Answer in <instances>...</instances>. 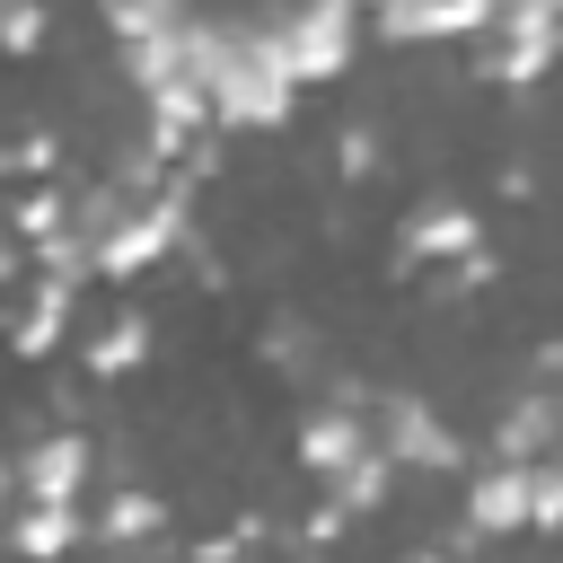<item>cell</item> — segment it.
I'll return each instance as SVG.
<instances>
[{
    "mask_svg": "<svg viewBox=\"0 0 563 563\" xmlns=\"http://www.w3.org/2000/svg\"><path fill=\"white\" fill-rule=\"evenodd\" d=\"M185 9H167V0H141V9H106V35L114 44H141V35H167Z\"/></svg>",
    "mask_w": 563,
    "mask_h": 563,
    "instance_id": "obj_19",
    "label": "cell"
},
{
    "mask_svg": "<svg viewBox=\"0 0 563 563\" xmlns=\"http://www.w3.org/2000/svg\"><path fill=\"white\" fill-rule=\"evenodd\" d=\"M44 26H53V18H44V9H26V0H18V9H0V53H35V44H44Z\"/></svg>",
    "mask_w": 563,
    "mask_h": 563,
    "instance_id": "obj_22",
    "label": "cell"
},
{
    "mask_svg": "<svg viewBox=\"0 0 563 563\" xmlns=\"http://www.w3.org/2000/svg\"><path fill=\"white\" fill-rule=\"evenodd\" d=\"M369 449V422L352 413V405H317V413H299V466L308 475H334V466H352Z\"/></svg>",
    "mask_w": 563,
    "mask_h": 563,
    "instance_id": "obj_10",
    "label": "cell"
},
{
    "mask_svg": "<svg viewBox=\"0 0 563 563\" xmlns=\"http://www.w3.org/2000/svg\"><path fill=\"white\" fill-rule=\"evenodd\" d=\"M493 26V0H387L378 9V35L396 44H440V35H484Z\"/></svg>",
    "mask_w": 563,
    "mask_h": 563,
    "instance_id": "obj_8",
    "label": "cell"
},
{
    "mask_svg": "<svg viewBox=\"0 0 563 563\" xmlns=\"http://www.w3.org/2000/svg\"><path fill=\"white\" fill-rule=\"evenodd\" d=\"M369 449L405 475V466H422V475H457L466 466V440L449 431V413L431 405V396H405V387H387V396H369Z\"/></svg>",
    "mask_w": 563,
    "mask_h": 563,
    "instance_id": "obj_2",
    "label": "cell"
},
{
    "mask_svg": "<svg viewBox=\"0 0 563 563\" xmlns=\"http://www.w3.org/2000/svg\"><path fill=\"white\" fill-rule=\"evenodd\" d=\"M554 35H563L554 0H510V9H493L475 70H484L493 88H537V79H545V62H554Z\"/></svg>",
    "mask_w": 563,
    "mask_h": 563,
    "instance_id": "obj_4",
    "label": "cell"
},
{
    "mask_svg": "<svg viewBox=\"0 0 563 563\" xmlns=\"http://www.w3.org/2000/svg\"><path fill=\"white\" fill-rule=\"evenodd\" d=\"M9 493H18V457H0V501H9Z\"/></svg>",
    "mask_w": 563,
    "mask_h": 563,
    "instance_id": "obj_24",
    "label": "cell"
},
{
    "mask_svg": "<svg viewBox=\"0 0 563 563\" xmlns=\"http://www.w3.org/2000/svg\"><path fill=\"white\" fill-rule=\"evenodd\" d=\"M88 466H97L88 431H44V440L18 457V493H26V501H44V510H79Z\"/></svg>",
    "mask_w": 563,
    "mask_h": 563,
    "instance_id": "obj_6",
    "label": "cell"
},
{
    "mask_svg": "<svg viewBox=\"0 0 563 563\" xmlns=\"http://www.w3.org/2000/svg\"><path fill=\"white\" fill-rule=\"evenodd\" d=\"M255 352H264L273 369H290V378H299V369L317 361V334H308V317H264V334H255Z\"/></svg>",
    "mask_w": 563,
    "mask_h": 563,
    "instance_id": "obj_17",
    "label": "cell"
},
{
    "mask_svg": "<svg viewBox=\"0 0 563 563\" xmlns=\"http://www.w3.org/2000/svg\"><path fill=\"white\" fill-rule=\"evenodd\" d=\"M528 528H563V466L554 457L528 466Z\"/></svg>",
    "mask_w": 563,
    "mask_h": 563,
    "instance_id": "obj_20",
    "label": "cell"
},
{
    "mask_svg": "<svg viewBox=\"0 0 563 563\" xmlns=\"http://www.w3.org/2000/svg\"><path fill=\"white\" fill-rule=\"evenodd\" d=\"M158 528H167V493H150V484H123L97 510V545H150Z\"/></svg>",
    "mask_w": 563,
    "mask_h": 563,
    "instance_id": "obj_15",
    "label": "cell"
},
{
    "mask_svg": "<svg viewBox=\"0 0 563 563\" xmlns=\"http://www.w3.org/2000/svg\"><path fill=\"white\" fill-rule=\"evenodd\" d=\"M0 229H9L18 246H44V238H62V229H70V194H62V185H35V194H18V202H9V220H0Z\"/></svg>",
    "mask_w": 563,
    "mask_h": 563,
    "instance_id": "obj_16",
    "label": "cell"
},
{
    "mask_svg": "<svg viewBox=\"0 0 563 563\" xmlns=\"http://www.w3.org/2000/svg\"><path fill=\"white\" fill-rule=\"evenodd\" d=\"M405 563H449V554H440V545H413V554H405Z\"/></svg>",
    "mask_w": 563,
    "mask_h": 563,
    "instance_id": "obj_25",
    "label": "cell"
},
{
    "mask_svg": "<svg viewBox=\"0 0 563 563\" xmlns=\"http://www.w3.org/2000/svg\"><path fill=\"white\" fill-rule=\"evenodd\" d=\"M246 26H255V44L273 53V70H282L290 88H325V79H343L352 53H361V18H352L343 0H317V9H264V18H246Z\"/></svg>",
    "mask_w": 563,
    "mask_h": 563,
    "instance_id": "obj_1",
    "label": "cell"
},
{
    "mask_svg": "<svg viewBox=\"0 0 563 563\" xmlns=\"http://www.w3.org/2000/svg\"><path fill=\"white\" fill-rule=\"evenodd\" d=\"M53 167H62V141H53V132H18V141H0V176H44V185H53Z\"/></svg>",
    "mask_w": 563,
    "mask_h": 563,
    "instance_id": "obj_18",
    "label": "cell"
},
{
    "mask_svg": "<svg viewBox=\"0 0 563 563\" xmlns=\"http://www.w3.org/2000/svg\"><path fill=\"white\" fill-rule=\"evenodd\" d=\"M9 282H26V246L0 229V290H9Z\"/></svg>",
    "mask_w": 563,
    "mask_h": 563,
    "instance_id": "obj_23",
    "label": "cell"
},
{
    "mask_svg": "<svg viewBox=\"0 0 563 563\" xmlns=\"http://www.w3.org/2000/svg\"><path fill=\"white\" fill-rule=\"evenodd\" d=\"M26 282H35V290H26V308L9 317V352H18V361H44V352L62 343V325H70V299H79V290H70V282H44V273H26Z\"/></svg>",
    "mask_w": 563,
    "mask_h": 563,
    "instance_id": "obj_11",
    "label": "cell"
},
{
    "mask_svg": "<svg viewBox=\"0 0 563 563\" xmlns=\"http://www.w3.org/2000/svg\"><path fill=\"white\" fill-rule=\"evenodd\" d=\"M510 528H528V466H475L466 537H510Z\"/></svg>",
    "mask_w": 563,
    "mask_h": 563,
    "instance_id": "obj_9",
    "label": "cell"
},
{
    "mask_svg": "<svg viewBox=\"0 0 563 563\" xmlns=\"http://www.w3.org/2000/svg\"><path fill=\"white\" fill-rule=\"evenodd\" d=\"M387 484H396V466H387L378 449H361L352 466L325 475V510H334V519H369V510H387Z\"/></svg>",
    "mask_w": 563,
    "mask_h": 563,
    "instance_id": "obj_13",
    "label": "cell"
},
{
    "mask_svg": "<svg viewBox=\"0 0 563 563\" xmlns=\"http://www.w3.org/2000/svg\"><path fill=\"white\" fill-rule=\"evenodd\" d=\"M378 167V123H343L334 132V176H369Z\"/></svg>",
    "mask_w": 563,
    "mask_h": 563,
    "instance_id": "obj_21",
    "label": "cell"
},
{
    "mask_svg": "<svg viewBox=\"0 0 563 563\" xmlns=\"http://www.w3.org/2000/svg\"><path fill=\"white\" fill-rule=\"evenodd\" d=\"M150 343H158V334H150V317H141V308H123L114 325H97V334H88L79 369H88V378H132V369L150 361Z\"/></svg>",
    "mask_w": 563,
    "mask_h": 563,
    "instance_id": "obj_12",
    "label": "cell"
},
{
    "mask_svg": "<svg viewBox=\"0 0 563 563\" xmlns=\"http://www.w3.org/2000/svg\"><path fill=\"white\" fill-rule=\"evenodd\" d=\"M554 440H563V396L519 387L501 405V422H493V466H537V457H554Z\"/></svg>",
    "mask_w": 563,
    "mask_h": 563,
    "instance_id": "obj_7",
    "label": "cell"
},
{
    "mask_svg": "<svg viewBox=\"0 0 563 563\" xmlns=\"http://www.w3.org/2000/svg\"><path fill=\"white\" fill-rule=\"evenodd\" d=\"M475 246H484V220H475L457 194L413 202L405 229H396V264H457V255H475Z\"/></svg>",
    "mask_w": 563,
    "mask_h": 563,
    "instance_id": "obj_5",
    "label": "cell"
},
{
    "mask_svg": "<svg viewBox=\"0 0 563 563\" xmlns=\"http://www.w3.org/2000/svg\"><path fill=\"white\" fill-rule=\"evenodd\" d=\"M185 229H194V211H185V176H176V185H158L150 202H132V211L106 229V246L88 255V273H106V282H141L158 255L185 246Z\"/></svg>",
    "mask_w": 563,
    "mask_h": 563,
    "instance_id": "obj_3",
    "label": "cell"
},
{
    "mask_svg": "<svg viewBox=\"0 0 563 563\" xmlns=\"http://www.w3.org/2000/svg\"><path fill=\"white\" fill-rule=\"evenodd\" d=\"M88 537V519L79 510H44V501H26L18 510V528H9V545H18V563H70V545Z\"/></svg>",
    "mask_w": 563,
    "mask_h": 563,
    "instance_id": "obj_14",
    "label": "cell"
}]
</instances>
